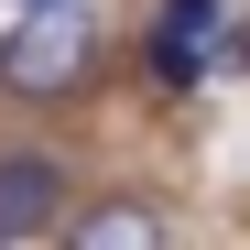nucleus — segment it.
I'll use <instances>...</instances> for the list:
<instances>
[{
  "label": "nucleus",
  "mask_w": 250,
  "mask_h": 250,
  "mask_svg": "<svg viewBox=\"0 0 250 250\" xmlns=\"http://www.w3.org/2000/svg\"><path fill=\"white\" fill-rule=\"evenodd\" d=\"M22 11H65V0H22Z\"/></svg>",
  "instance_id": "5"
},
{
  "label": "nucleus",
  "mask_w": 250,
  "mask_h": 250,
  "mask_svg": "<svg viewBox=\"0 0 250 250\" xmlns=\"http://www.w3.org/2000/svg\"><path fill=\"white\" fill-rule=\"evenodd\" d=\"M55 218H65V174L44 152H11V163H0V250H22L33 229H55Z\"/></svg>",
  "instance_id": "2"
},
{
  "label": "nucleus",
  "mask_w": 250,
  "mask_h": 250,
  "mask_svg": "<svg viewBox=\"0 0 250 250\" xmlns=\"http://www.w3.org/2000/svg\"><path fill=\"white\" fill-rule=\"evenodd\" d=\"M87 55H98V33L76 11H22V33L0 44V87H11V98H55V87L87 76Z\"/></svg>",
  "instance_id": "1"
},
{
  "label": "nucleus",
  "mask_w": 250,
  "mask_h": 250,
  "mask_svg": "<svg viewBox=\"0 0 250 250\" xmlns=\"http://www.w3.org/2000/svg\"><path fill=\"white\" fill-rule=\"evenodd\" d=\"M65 250H163V218L131 207V196H109V207H87V218L65 229Z\"/></svg>",
  "instance_id": "3"
},
{
  "label": "nucleus",
  "mask_w": 250,
  "mask_h": 250,
  "mask_svg": "<svg viewBox=\"0 0 250 250\" xmlns=\"http://www.w3.org/2000/svg\"><path fill=\"white\" fill-rule=\"evenodd\" d=\"M207 65H218V76H250V33L229 22V33H218V44H207Z\"/></svg>",
  "instance_id": "4"
}]
</instances>
